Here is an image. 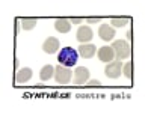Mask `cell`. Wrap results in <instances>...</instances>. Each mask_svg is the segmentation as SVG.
<instances>
[{"label":"cell","instance_id":"1","mask_svg":"<svg viewBox=\"0 0 151 113\" xmlns=\"http://www.w3.org/2000/svg\"><path fill=\"white\" fill-rule=\"evenodd\" d=\"M77 59H79V53L76 51V48H73V47H64L58 54L59 65H64L67 68L74 67L77 64Z\"/></svg>","mask_w":151,"mask_h":113},{"label":"cell","instance_id":"2","mask_svg":"<svg viewBox=\"0 0 151 113\" xmlns=\"http://www.w3.org/2000/svg\"><path fill=\"white\" fill-rule=\"evenodd\" d=\"M112 48L115 51V57H118V60H122L125 57H130L132 54V47L127 41L124 39H116L112 42Z\"/></svg>","mask_w":151,"mask_h":113},{"label":"cell","instance_id":"3","mask_svg":"<svg viewBox=\"0 0 151 113\" xmlns=\"http://www.w3.org/2000/svg\"><path fill=\"white\" fill-rule=\"evenodd\" d=\"M71 77H73V72L70 68L64 67V65H59L55 68V79L59 84H67L71 82Z\"/></svg>","mask_w":151,"mask_h":113},{"label":"cell","instance_id":"4","mask_svg":"<svg viewBox=\"0 0 151 113\" xmlns=\"http://www.w3.org/2000/svg\"><path fill=\"white\" fill-rule=\"evenodd\" d=\"M104 72L109 79H118L122 74V64L121 60H112L107 64V67L104 68Z\"/></svg>","mask_w":151,"mask_h":113},{"label":"cell","instance_id":"5","mask_svg":"<svg viewBox=\"0 0 151 113\" xmlns=\"http://www.w3.org/2000/svg\"><path fill=\"white\" fill-rule=\"evenodd\" d=\"M98 35H100V38H101L103 41H112L113 38H115L116 32H115V29H113L110 24H101L100 29H98Z\"/></svg>","mask_w":151,"mask_h":113},{"label":"cell","instance_id":"6","mask_svg":"<svg viewBox=\"0 0 151 113\" xmlns=\"http://www.w3.org/2000/svg\"><path fill=\"white\" fill-rule=\"evenodd\" d=\"M92 36H94V33H92L91 27H88V26H80L79 27V30H77V41L79 42L88 44L92 39Z\"/></svg>","mask_w":151,"mask_h":113},{"label":"cell","instance_id":"7","mask_svg":"<svg viewBox=\"0 0 151 113\" xmlns=\"http://www.w3.org/2000/svg\"><path fill=\"white\" fill-rule=\"evenodd\" d=\"M42 50L45 53H48V54L56 53L59 50V39L58 38H53V36L47 38V39L44 41V44H42Z\"/></svg>","mask_w":151,"mask_h":113},{"label":"cell","instance_id":"8","mask_svg":"<svg viewBox=\"0 0 151 113\" xmlns=\"http://www.w3.org/2000/svg\"><path fill=\"white\" fill-rule=\"evenodd\" d=\"M95 51H97V48H95L94 44H82V45L79 47V50H77V53H79L83 59H91V57H94Z\"/></svg>","mask_w":151,"mask_h":113},{"label":"cell","instance_id":"9","mask_svg":"<svg viewBox=\"0 0 151 113\" xmlns=\"http://www.w3.org/2000/svg\"><path fill=\"white\" fill-rule=\"evenodd\" d=\"M74 77H76V83L77 84H85L88 82V79H89V69L86 67H77Z\"/></svg>","mask_w":151,"mask_h":113},{"label":"cell","instance_id":"10","mask_svg":"<svg viewBox=\"0 0 151 113\" xmlns=\"http://www.w3.org/2000/svg\"><path fill=\"white\" fill-rule=\"evenodd\" d=\"M115 57V51H113V48L106 45V47H101L98 50V59L101 62H112V59Z\"/></svg>","mask_w":151,"mask_h":113},{"label":"cell","instance_id":"11","mask_svg":"<svg viewBox=\"0 0 151 113\" xmlns=\"http://www.w3.org/2000/svg\"><path fill=\"white\" fill-rule=\"evenodd\" d=\"M55 29L60 33H68L71 29V21L67 18H58L55 21Z\"/></svg>","mask_w":151,"mask_h":113},{"label":"cell","instance_id":"12","mask_svg":"<svg viewBox=\"0 0 151 113\" xmlns=\"http://www.w3.org/2000/svg\"><path fill=\"white\" fill-rule=\"evenodd\" d=\"M32 75H33V71L30 68H21L17 72V75H15V80L18 83H26V82H29L32 79Z\"/></svg>","mask_w":151,"mask_h":113},{"label":"cell","instance_id":"13","mask_svg":"<svg viewBox=\"0 0 151 113\" xmlns=\"http://www.w3.org/2000/svg\"><path fill=\"white\" fill-rule=\"evenodd\" d=\"M55 75V68L52 67V65H45V67H42V69H41V72H40V77H41V80L42 82H47V80H50Z\"/></svg>","mask_w":151,"mask_h":113},{"label":"cell","instance_id":"14","mask_svg":"<svg viewBox=\"0 0 151 113\" xmlns=\"http://www.w3.org/2000/svg\"><path fill=\"white\" fill-rule=\"evenodd\" d=\"M20 23L24 30H32L36 26V18H23V20H20Z\"/></svg>","mask_w":151,"mask_h":113},{"label":"cell","instance_id":"15","mask_svg":"<svg viewBox=\"0 0 151 113\" xmlns=\"http://www.w3.org/2000/svg\"><path fill=\"white\" fill-rule=\"evenodd\" d=\"M129 23L127 18H124V17H119V18H112L110 20V26L115 29V27H124L125 24Z\"/></svg>","mask_w":151,"mask_h":113},{"label":"cell","instance_id":"16","mask_svg":"<svg viewBox=\"0 0 151 113\" xmlns=\"http://www.w3.org/2000/svg\"><path fill=\"white\" fill-rule=\"evenodd\" d=\"M132 68H133V65H132V62H127L124 67H122V72H124V75L127 79H132L133 77V72H132Z\"/></svg>","mask_w":151,"mask_h":113},{"label":"cell","instance_id":"17","mask_svg":"<svg viewBox=\"0 0 151 113\" xmlns=\"http://www.w3.org/2000/svg\"><path fill=\"white\" fill-rule=\"evenodd\" d=\"M88 86H101V83H100L98 80H91L89 83H88Z\"/></svg>","mask_w":151,"mask_h":113},{"label":"cell","instance_id":"18","mask_svg":"<svg viewBox=\"0 0 151 113\" xmlns=\"http://www.w3.org/2000/svg\"><path fill=\"white\" fill-rule=\"evenodd\" d=\"M86 21H88V23H92V24H94V23H98V21H100V18H98V17H94V18H88Z\"/></svg>","mask_w":151,"mask_h":113},{"label":"cell","instance_id":"19","mask_svg":"<svg viewBox=\"0 0 151 113\" xmlns=\"http://www.w3.org/2000/svg\"><path fill=\"white\" fill-rule=\"evenodd\" d=\"M70 21H71V23H74V24H77V23H80V21H83V20H82V18H71Z\"/></svg>","mask_w":151,"mask_h":113}]
</instances>
